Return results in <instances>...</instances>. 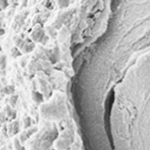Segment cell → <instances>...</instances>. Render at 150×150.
I'll return each mask as SVG.
<instances>
[{
	"instance_id": "cell-1",
	"label": "cell",
	"mask_w": 150,
	"mask_h": 150,
	"mask_svg": "<svg viewBox=\"0 0 150 150\" xmlns=\"http://www.w3.org/2000/svg\"><path fill=\"white\" fill-rule=\"evenodd\" d=\"M35 131H36V128H31L29 131H26L21 135V139L22 140H26L28 138H29L31 134L33 133Z\"/></svg>"
},
{
	"instance_id": "cell-2",
	"label": "cell",
	"mask_w": 150,
	"mask_h": 150,
	"mask_svg": "<svg viewBox=\"0 0 150 150\" xmlns=\"http://www.w3.org/2000/svg\"><path fill=\"white\" fill-rule=\"evenodd\" d=\"M18 124L17 122H14L11 125L10 127H9V132L10 133H16L18 131Z\"/></svg>"
}]
</instances>
